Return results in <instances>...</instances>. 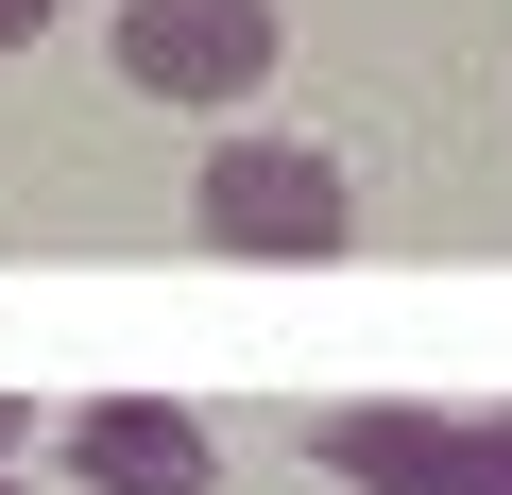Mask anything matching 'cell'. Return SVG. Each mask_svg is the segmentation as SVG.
<instances>
[{
    "mask_svg": "<svg viewBox=\"0 0 512 495\" xmlns=\"http://www.w3.org/2000/svg\"><path fill=\"white\" fill-rule=\"evenodd\" d=\"M188 239H205V257L308 274V257L359 239V188H342V154H308V137H222V154L188 171Z\"/></svg>",
    "mask_w": 512,
    "mask_h": 495,
    "instance_id": "cell-1",
    "label": "cell"
},
{
    "mask_svg": "<svg viewBox=\"0 0 512 495\" xmlns=\"http://www.w3.org/2000/svg\"><path fill=\"white\" fill-rule=\"evenodd\" d=\"M120 86L137 103H256V86H274V0H120Z\"/></svg>",
    "mask_w": 512,
    "mask_h": 495,
    "instance_id": "cell-2",
    "label": "cell"
},
{
    "mask_svg": "<svg viewBox=\"0 0 512 495\" xmlns=\"http://www.w3.org/2000/svg\"><path fill=\"white\" fill-rule=\"evenodd\" d=\"M52 461L86 495H222V427L188 393H86V410H52Z\"/></svg>",
    "mask_w": 512,
    "mask_h": 495,
    "instance_id": "cell-3",
    "label": "cell"
},
{
    "mask_svg": "<svg viewBox=\"0 0 512 495\" xmlns=\"http://www.w3.org/2000/svg\"><path fill=\"white\" fill-rule=\"evenodd\" d=\"M308 461H325V478H359V495H478V410L359 393V410H308Z\"/></svg>",
    "mask_w": 512,
    "mask_h": 495,
    "instance_id": "cell-4",
    "label": "cell"
},
{
    "mask_svg": "<svg viewBox=\"0 0 512 495\" xmlns=\"http://www.w3.org/2000/svg\"><path fill=\"white\" fill-rule=\"evenodd\" d=\"M478 495H512V410H478Z\"/></svg>",
    "mask_w": 512,
    "mask_h": 495,
    "instance_id": "cell-5",
    "label": "cell"
},
{
    "mask_svg": "<svg viewBox=\"0 0 512 495\" xmlns=\"http://www.w3.org/2000/svg\"><path fill=\"white\" fill-rule=\"evenodd\" d=\"M52 18H69V0H0V52H35V35H52Z\"/></svg>",
    "mask_w": 512,
    "mask_h": 495,
    "instance_id": "cell-6",
    "label": "cell"
},
{
    "mask_svg": "<svg viewBox=\"0 0 512 495\" xmlns=\"http://www.w3.org/2000/svg\"><path fill=\"white\" fill-rule=\"evenodd\" d=\"M18 444H35V393H0V461H18Z\"/></svg>",
    "mask_w": 512,
    "mask_h": 495,
    "instance_id": "cell-7",
    "label": "cell"
},
{
    "mask_svg": "<svg viewBox=\"0 0 512 495\" xmlns=\"http://www.w3.org/2000/svg\"><path fill=\"white\" fill-rule=\"evenodd\" d=\"M0 495H18V478H0Z\"/></svg>",
    "mask_w": 512,
    "mask_h": 495,
    "instance_id": "cell-8",
    "label": "cell"
}]
</instances>
